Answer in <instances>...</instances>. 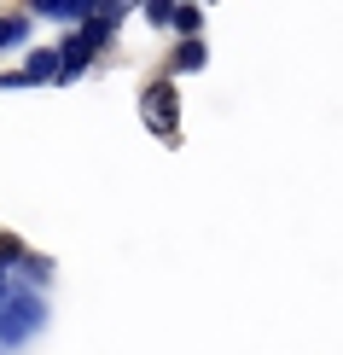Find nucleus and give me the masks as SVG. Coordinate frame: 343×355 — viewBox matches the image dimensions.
<instances>
[{
  "mask_svg": "<svg viewBox=\"0 0 343 355\" xmlns=\"http://www.w3.org/2000/svg\"><path fill=\"white\" fill-rule=\"evenodd\" d=\"M18 35H24L18 18H0V47H6V41H18Z\"/></svg>",
  "mask_w": 343,
  "mask_h": 355,
  "instance_id": "obj_3",
  "label": "nucleus"
},
{
  "mask_svg": "<svg viewBox=\"0 0 343 355\" xmlns=\"http://www.w3.org/2000/svg\"><path fill=\"white\" fill-rule=\"evenodd\" d=\"M47 76H64V58H58L53 47H41V53H29V64H24V82H47Z\"/></svg>",
  "mask_w": 343,
  "mask_h": 355,
  "instance_id": "obj_2",
  "label": "nucleus"
},
{
  "mask_svg": "<svg viewBox=\"0 0 343 355\" xmlns=\"http://www.w3.org/2000/svg\"><path fill=\"white\" fill-rule=\"evenodd\" d=\"M175 64H204V47H192V41H186V47L175 53Z\"/></svg>",
  "mask_w": 343,
  "mask_h": 355,
  "instance_id": "obj_4",
  "label": "nucleus"
},
{
  "mask_svg": "<svg viewBox=\"0 0 343 355\" xmlns=\"http://www.w3.org/2000/svg\"><path fill=\"white\" fill-rule=\"evenodd\" d=\"M146 111H157V128H163V140H175V87H169V82H163V87H152Z\"/></svg>",
  "mask_w": 343,
  "mask_h": 355,
  "instance_id": "obj_1",
  "label": "nucleus"
}]
</instances>
